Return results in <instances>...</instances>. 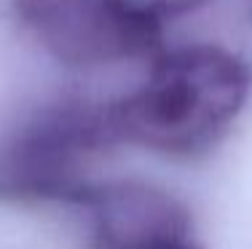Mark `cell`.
<instances>
[{
    "label": "cell",
    "instance_id": "6da1fadb",
    "mask_svg": "<svg viewBox=\"0 0 252 249\" xmlns=\"http://www.w3.org/2000/svg\"><path fill=\"white\" fill-rule=\"evenodd\" d=\"M250 67L220 46H185L161 54L134 94L107 105L118 142L161 153L209 145L242 112Z\"/></svg>",
    "mask_w": 252,
    "mask_h": 249
},
{
    "label": "cell",
    "instance_id": "7a4b0ae2",
    "mask_svg": "<svg viewBox=\"0 0 252 249\" xmlns=\"http://www.w3.org/2000/svg\"><path fill=\"white\" fill-rule=\"evenodd\" d=\"M118 142L107 108L62 105L27 123L3 158V174L30 193H59L78 185L94 156Z\"/></svg>",
    "mask_w": 252,
    "mask_h": 249
},
{
    "label": "cell",
    "instance_id": "3957f363",
    "mask_svg": "<svg viewBox=\"0 0 252 249\" xmlns=\"http://www.w3.org/2000/svg\"><path fill=\"white\" fill-rule=\"evenodd\" d=\"M22 16L54 56L105 64L158 49L161 32L121 19L105 0H19Z\"/></svg>",
    "mask_w": 252,
    "mask_h": 249
},
{
    "label": "cell",
    "instance_id": "277c9868",
    "mask_svg": "<svg viewBox=\"0 0 252 249\" xmlns=\"http://www.w3.org/2000/svg\"><path fill=\"white\" fill-rule=\"evenodd\" d=\"M99 241L105 249H140L156 241L183 239L185 215L164 193L118 188L97 198Z\"/></svg>",
    "mask_w": 252,
    "mask_h": 249
},
{
    "label": "cell",
    "instance_id": "5b68a950",
    "mask_svg": "<svg viewBox=\"0 0 252 249\" xmlns=\"http://www.w3.org/2000/svg\"><path fill=\"white\" fill-rule=\"evenodd\" d=\"M107 8H113L121 19L131 22L137 27L161 32L166 19L185 16L204 8L209 0H105Z\"/></svg>",
    "mask_w": 252,
    "mask_h": 249
},
{
    "label": "cell",
    "instance_id": "8992f818",
    "mask_svg": "<svg viewBox=\"0 0 252 249\" xmlns=\"http://www.w3.org/2000/svg\"><path fill=\"white\" fill-rule=\"evenodd\" d=\"M140 249H199V247L188 244V241H183V239H166V241H156V244L140 247Z\"/></svg>",
    "mask_w": 252,
    "mask_h": 249
}]
</instances>
